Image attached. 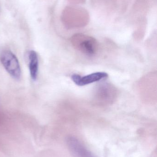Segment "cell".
Wrapping results in <instances>:
<instances>
[{"label": "cell", "mask_w": 157, "mask_h": 157, "mask_svg": "<svg viewBox=\"0 0 157 157\" xmlns=\"http://www.w3.org/2000/svg\"><path fill=\"white\" fill-rule=\"evenodd\" d=\"M72 43L76 49L88 56L95 55L98 49L96 40L85 35L79 34L74 36L72 39Z\"/></svg>", "instance_id": "obj_1"}, {"label": "cell", "mask_w": 157, "mask_h": 157, "mask_svg": "<svg viewBox=\"0 0 157 157\" xmlns=\"http://www.w3.org/2000/svg\"><path fill=\"white\" fill-rule=\"evenodd\" d=\"M1 61L6 71L16 79H19L21 75L19 62L15 55L10 51H4L1 55Z\"/></svg>", "instance_id": "obj_2"}, {"label": "cell", "mask_w": 157, "mask_h": 157, "mask_svg": "<svg viewBox=\"0 0 157 157\" xmlns=\"http://www.w3.org/2000/svg\"><path fill=\"white\" fill-rule=\"evenodd\" d=\"M95 93V98L99 103L109 105L115 100L118 92L114 86L107 83L100 86Z\"/></svg>", "instance_id": "obj_3"}, {"label": "cell", "mask_w": 157, "mask_h": 157, "mask_svg": "<svg viewBox=\"0 0 157 157\" xmlns=\"http://www.w3.org/2000/svg\"><path fill=\"white\" fill-rule=\"evenodd\" d=\"M66 144L72 154L75 157H96L88 150L75 137L69 136Z\"/></svg>", "instance_id": "obj_4"}, {"label": "cell", "mask_w": 157, "mask_h": 157, "mask_svg": "<svg viewBox=\"0 0 157 157\" xmlns=\"http://www.w3.org/2000/svg\"><path fill=\"white\" fill-rule=\"evenodd\" d=\"M108 75L107 73L98 72L84 76H80L79 75H73L71 78L76 85L82 86L99 81L101 79L108 78Z\"/></svg>", "instance_id": "obj_5"}, {"label": "cell", "mask_w": 157, "mask_h": 157, "mask_svg": "<svg viewBox=\"0 0 157 157\" xmlns=\"http://www.w3.org/2000/svg\"><path fill=\"white\" fill-rule=\"evenodd\" d=\"M29 70L31 78L35 80L37 77L38 71V59L37 52L31 51L29 55Z\"/></svg>", "instance_id": "obj_6"}]
</instances>
